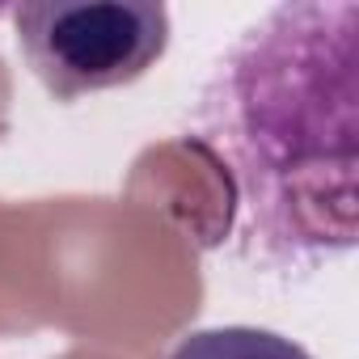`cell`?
Returning <instances> with one entry per match:
<instances>
[{
  "instance_id": "1",
  "label": "cell",
  "mask_w": 359,
  "mask_h": 359,
  "mask_svg": "<svg viewBox=\"0 0 359 359\" xmlns=\"http://www.w3.org/2000/svg\"><path fill=\"white\" fill-rule=\"evenodd\" d=\"M359 5L304 0L250 22L216 60L187 144L224 173L233 254L313 275L359 237Z\"/></svg>"
},
{
  "instance_id": "2",
  "label": "cell",
  "mask_w": 359,
  "mask_h": 359,
  "mask_svg": "<svg viewBox=\"0 0 359 359\" xmlns=\"http://www.w3.org/2000/svg\"><path fill=\"white\" fill-rule=\"evenodd\" d=\"M18 47L55 102L140 81L169 47V9L140 0L18 5Z\"/></svg>"
},
{
  "instance_id": "3",
  "label": "cell",
  "mask_w": 359,
  "mask_h": 359,
  "mask_svg": "<svg viewBox=\"0 0 359 359\" xmlns=\"http://www.w3.org/2000/svg\"><path fill=\"white\" fill-rule=\"evenodd\" d=\"M169 359H313L300 342L258 330V325H216L195 330L169 351Z\"/></svg>"
}]
</instances>
